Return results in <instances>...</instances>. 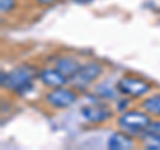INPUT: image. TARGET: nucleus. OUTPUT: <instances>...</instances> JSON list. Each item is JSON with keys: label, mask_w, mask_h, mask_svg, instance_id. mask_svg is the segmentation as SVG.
<instances>
[{"label": "nucleus", "mask_w": 160, "mask_h": 150, "mask_svg": "<svg viewBox=\"0 0 160 150\" xmlns=\"http://www.w3.org/2000/svg\"><path fill=\"white\" fill-rule=\"evenodd\" d=\"M151 122V119L146 113L138 111V110H131L122 114V117L119 118V125L120 127L127 130L129 133H139L144 131L147 126Z\"/></svg>", "instance_id": "nucleus-3"}, {"label": "nucleus", "mask_w": 160, "mask_h": 150, "mask_svg": "<svg viewBox=\"0 0 160 150\" xmlns=\"http://www.w3.org/2000/svg\"><path fill=\"white\" fill-rule=\"evenodd\" d=\"M80 64L75 61V59L72 58H60L59 61L56 62V68L59 70L60 72H62L63 75H66V77L68 79H71L75 74H76V71L79 70Z\"/></svg>", "instance_id": "nucleus-9"}, {"label": "nucleus", "mask_w": 160, "mask_h": 150, "mask_svg": "<svg viewBox=\"0 0 160 150\" xmlns=\"http://www.w3.org/2000/svg\"><path fill=\"white\" fill-rule=\"evenodd\" d=\"M102 72H103V67L99 63L89 62V63L80 66L76 74L69 81L72 82V84L78 90H86L89 84L95 82L102 75Z\"/></svg>", "instance_id": "nucleus-2"}, {"label": "nucleus", "mask_w": 160, "mask_h": 150, "mask_svg": "<svg viewBox=\"0 0 160 150\" xmlns=\"http://www.w3.org/2000/svg\"><path fill=\"white\" fill-rule=\"evenodd\" d=\"M116 87L119 90V93L126 94V95H131V97L144 95L151 88L146 81H143L140 78H133V77H123L122 79H119Z\"/></svg>", "instance_id": "nucleus-4"}, {"label": "nucleus", "mask_w": 160, "mask_h": 150, "mask_svg": "<svg viewBox=\"0 0 160 150\" xmlns=\"http://www.w3.org/2000/svg\"><path fill=\"white\" fill-rule=\"evenodd\" d=\"M76 99L78 97L72 90L63 88V87H56L47 94V101L53 107H59V109H66L72 106L76 102Z\"/></svg>", "instance_id": "nucleus-5"}, {"label": "nucleus", "mask_w": 160, "mask_h": 150, "mask_svg": "<svg viewBox=\"0 0 160 150\" xmlns=\"http://www.w3.org/2000/svg\"><path fill=\"white\" fill-rule=\"evenodd\" d=\"M96 93L99 94V97H103V98H109V99H115V98H116V91H115L113 88L108 87L107 84L98 86Z\"/></svg>", "instance_id": "nucleus-12"}, {"label": "nucleus", "mask_w": 160, "mask_h": 150, "mask_svg": "<svg viewBox=\"0 0 160 150\" xmlns=\"http://www.w3.org/2000/svg\"><path fill=\"white\" fill-rule=\"evenodd\" d=\"M143 143L148 150H160V134H146Z\"/></svg>", "instance_id": "nucleus-11"}, {"label": "nucleus", "mask_w": 160, "mask_h": 150, "mask_svg": "<svg viewBox=\"0 0 160 150\" xmlns=\"http://www.w3.org/2000/svg\"><path fill=\"white\" fill-rule=\"evenodd\" d=\"M36 2H38L39 4H43V6H47V4H52V3H55L56 0H36Z\"/></svg>", "instance_id": "nucleus-15"}, {"label": "nucleus", "mask_w": 160, "mask_h": 150, "mask_svg": "<svg viewBox=\"0 0 160 150\" xmlns=\"http://www.w3.org/2000/svg\"><path fill=\"white\" fill-rule=\"evenodd\" d=\"M82 115L86 121L91 123H100L104 122L112 115L111 110L102 104H88L82 109Z\"/></svg>", "instance_id": "nucleus-6"}, {"label": "nucleus", "mask_w": 160, "mask_h": 150, "mask_svg": "<svg viewBox=\"0 0 160 150\" xmlns=\"http://www.w3.org/2000/svg\"><path fill=\"white\" fill-rule=\"evenodd\" d=\"M13 6H15V0H0V9H2V12L11 11Z\"/></svg>", "instance_id": "nucleus-14"}, {"label": "nucleus", "mask_w": 160, "mask_h": 150, "mask_svg": "<svg viewBox=\"0 0 160 150\" xmlns=\"http://www.w3.org/2000/svg\"><path fill=\"white\" fill-rule=\"evenodd\" d=\"M36 68L29 66V64H23L16 68H13L12 71L7 72L6 81L2 84V87H6L7 90L11 91H23L27 87L31 86L33 78L36 77Z\"/></svg>", "instance_id": "nucleus-1"}, {"label": "nucleus", "mask_w": 160, "mask_h": 150, "mask_svg": "<svg viewBox=\"0 0 160 150\" xmlns=\"http://www.w3.org/2000/svg\"><path fill=\"white\" fill-rule=\"evenodd\" d=\"M39 78L46 86L48 87H52V88H56V87H63L64 84L68 82V78L66 75H63L59 70L55 67V68H44L40 71L39 74Z\"/></svg>", "instance_id": "nucleus-7"}, {"label": "nucleus", "mask_w": 160, "mask_h": 150, "mask_svg": "<svg viewBox=\"0 0 160 150\" xmlns=\"http://www.w3.org/2000/svg\"><path fill=\"white\" fill-rule=\"evenodd\" d=\"M107 145L111 150H129L133 147V141L123 133H113L108 138Z\"/></svg>", "instance_id": "nucleus-8"}, {"label": "nucleus", "mask_w": 160, "mask_h": 150, "mask_svg": "<svg viewBox=\"0 0 160 150\" xmlns=\"http://www.w3.org/2000/svg\"><path fill=\"white\" fill-rule=\"evenodd\" d=\"M143 106L149 114L160 115V94L153 95V97H149L148 99H146V101L143 102Z\"/></svg>", "instance_id": "nucleus-10"}, {"label": "nucleus", "mask_w": 160, "mask_h": 150, "mask_svg": "<svg viewBox=\"0 0 160 150\" xmlns=\"http://www.w3.org/2000/svg\"><path fill=\"white\" fill-rule=\"evenodd\" d=\"M146 134H160V121H155V122H149L147 129L144 130Z\"/></svg>", "instance_id": "nucleus-13"}]
</instances>
